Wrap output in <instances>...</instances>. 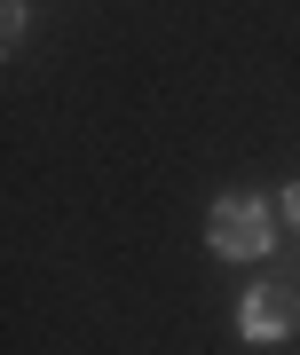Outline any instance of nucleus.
<instances>
[{
	"mask_svg": "<svg viewBox=\"0 0 300 355\" xmlns=\"http://www.w3.org/2000/svg\"><path fill=\"white\" fill-rule=\"evenodd\" d=\"M206 245L222 261H261L269 245H276V214L261 198H213V214H206Z\"/></svg>",
	"mask_w": 300,
	"mask_h": 355,
	"instance_id": "1",
	"label": "nucleus"
},
{
	"mask_svg": "<svg viewBox=\"0 0 300 355\" xmlns=\"http://www.w3.org/2000/svg\"><path fill=\"white\" fill-rule=\"evenodd\" d=\"M24 24H32V16H24V0H8V8H0V32H8V40H24Z\"/></svg>",
	"mask_w": 300,
	"mask_h": 355,
	"instance_id": "3",
	"label": "nucleus"
},
{
	"mask_svg": "<svg viewBox=\"0 0 300 355\" xmlns=\"http://www.w3.org/2000/svg\"><path fill=\"white\" fill-rule=\"evenodd\" d=\"M238 331L245 340H285V331H300V292L292 284H261V292H245V308H238Z\"/></svg>",
	"mask_w": 300,
	"mask_h": 355,
	"instance_id": "2",
	"label": "nucleus"
},
{
	"mask_svg": "<svg viewBox=\"0 0 300 355\" xmlns=\"http://www.w3.org/2000/svg\"><path fill=\"white\" fill-rule=\"evenodd\" d=\"M276 214H285V221L300 229V182H292V190H285V205H276Z\"/></svg>",
	"mask_w": 300,
	"mask_h": 355,
	"instance_id": "4",
	"label": "nucleus"
}]
</instances>
